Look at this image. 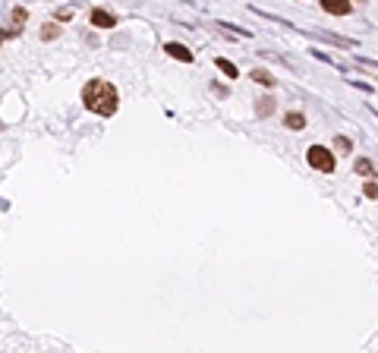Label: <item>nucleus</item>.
Masks as SVG:
<instances>
[{
  "instance_id": "nucleus-7",
  "label": "nucleus",
  "mask_w": 378,
  "mask_h": 353,
  "mask_svg": "<svg viewBox=\"0 0 378 353\" xmlns=\"http://www.w3.org/2000/svg\"><path fill=\"white\" fill-rule=\"evenodd\" d=\"M215 66H217V70H221V73H224V76H227V79H236V76H240V70H236V66L230 63L227 57H217V60H215Z\"/></svg>"
},
{
  "instance_id": "nucleus-15",
  "label": "nucleus",
  "mask_w": 378,
  "mask_h": 353,
  "mask_svg": "<svg viewBox=\"0 0 378 353\" xmlns=\"http://www.w3.org/2000/svg\"><path fill=\"white\" fill-rule=\"evenodd\" d=\"M252 79H255V82H262V85H274V76H268L265 70H252Z\"/></svg>"
},
{
  "instance_id": "nucleus-13",
  "label": "nucleus",
  "mask_w": 378,
  "mask_h": 353,
  "mask_svg": "<svg viewBox=\"0 0 378 353\" xmlns=\"http://www.w3.org/2000/svg\"><path fill=\"white\" fill-rule=\"evenodd\" d=\"M353 170H356V174H360V177H372V161H366V158H360V161L353 164Z\"/></svg>"
},
{
  "instance_id": "nucleus-5",
  "label": "nucleus",
  "mask_w": 378,
  "mask_h": 353,
  "mask_svg": "<svg viewBox=\"0 0 378 353\" xmlns=\"http://www.w3.org/2000/svg\"><path fill=\"white\" fill-rule=\"evenodd\" d=\"M309 35L322 38V41H331V44H341V48H356V41H353V38H341V35H334V32H322V29H312Z\"/></svg>"
},
{
  "instance_id": "nucleus-9",
  "label": "nucleus",
  "mask_w": 378,
  "mask_h": 353,
  "mask_svg": "<svg viewBox=\"0 0 378 353\" xmlns=\"http://www.w3.org/2000/svg\"><path fill=\"white\" fill-rule=\"evenodd\" d=\"M217 29H224L227 35H236V38H252V32L249 29H240V25H234V22H215Z\"/></svg>"
},
{
  "instance_id": "nucleus-1",
  "label": "nucleus",
  "mask_w": 378,
  "mask_h": 353,
  "mask_svg": "<svg viewBox=\"0 0 378 353\" xmlns=\"http://www.w3.org/2000/svg\"><path fill=\"white\" fill-rule=\"evenodd\" d=\"M82 104L98 117H114L117 108H120V95L108 79H91L82 89Z\"/></svg>"
},
{
  "instance_id": "nucleus-11",
  "label": "nucleus",
  "mask_w": 378,
  "mask_h": 353,
  "mask_svg": "<svg viewBox=\"0 0 378 353\" xmlns=\"http://www.w3.org/2000/svg\"><path fill=\"white\" fill-rule=\"evenodd\" d=\"M25 16H29V13H25V10H22V6H16V10H13V16H10V22H13V25H10V29H13V32H16V35H19V29H22V22H25Z\"/></svg>"
},
{
  "instance_id": "nucleus-16",
  "label": "nucleus",
  "mask_w": 378,
  "mask_h": 353,
  "mask_svg": "<svg viewBox=\"0 0 378 353\" xmlns=\"http://www.w3.org/2000/svg\"><path fill=\"white\" fill-rule=\"evenodd\" d=\"M366 196L369 199H378V183H366Z\"/></svg>"
},
{
  "instance_id": "nucleus-10",
  "label": "nucleus",
  "mask_w": 378,
  "mask_h": 353,
  "mask_svg": "<svg viewBox=\"0 0 378 353\" xmlns=\"http://www.w3.org/2000/svg\"><path fill=\"white\" fill-rule=\"evenodd\" d=\"M255 114L258 117H271V114H274V98H258V101H255Z\"/></svg>"
},
{
  "instance_id": "nucleus-8",
  "label": "nucleus",
  "mask_w": 378,
  "mask_h": 353,
  "mask_svg": "<svg viewBox=\"0 0 378 353\" xmlns=\"http://www.w3.org/2000/svg\"><path fill=\"white\" fill-rule=\"evenodd\" d=\"M284 126H287V130H296V132H300V130H306V117L293 111V114H287V117H284Z\"/></svg>"
},
{
  "instance_id": "nucleus-4",
  "label": "nucleus",
  "mask_w": 378,
  "mask_h": 353,
  "mask_svg": "<svg viewBox=\"0 0 378 353\" xmlns=\"http://www.w3.org/2000/svg\"><path fill=\"white\" fill-rule=\"evenodd\" d=\"M322 10L331 13V16H347V13L353 10V3H350V0H322Z\"/></svg>"
},
{
  "instance_id": "nucleus-6",
  "label": "nucleus",
  "mask_w": 378,
  "mask_h": 353,
  "mask_svg": "<svg viewBox=\"0 0 378 353\" xmlns=\"http://www.w3.org/2000/svg\"><path fill=\"white\" fill-rule=\"evenodd\" d=\"M91 22H95L98 29H114V25H117V19L110 16L108 10H101V6H95V10H91Z\"/></svg>"
},
{
  "instance_id": "nucleus-17",
  "label": "nucleus",
  "mask_w": 378,
  "mask_h": 353,
  "mask_svg": "<svg viewBox=\"0 0 378 353\" xmlns=\"http://www.w3.org/2000/svg\"><path fill=\"white\" fill-rule=\"evenodd\" d=\"M3 38H10V32H6V29H3V32H0V41H3Z\"/></svg>"
},
{
  "instance_id": "nucleus-2",
  "label": "nucleus",
  "mask_w": 378,
  "mask_h": 353,
  "mask_svg": "<svg viewBox=\"0 0 378 353\" xmlns=\"http://www.w3.org/2000/svg\"><path fill=\"white\" fill-rule=\"evenodd\" d=\"M306 161L312 164V167L318 170V174H334V167H337L334 155H331L328 149H322V145H309V151H306Z\"/></svg>"
},
{
  "instance_id": "nucleus-12",
  "label": "nucleus",
  "mask_w": 378,
  "mask_h": 353,
  "mask_svg": "<svg viewBox=\"0 0 378 353\" xmlns=\"http://www.w3.org/2000/svg\"><path fill=\"white\" fill-rule=\"evenodd\" d=\"M57 35H60V25H57V22H48V25H41V38H44V41H54Z\"/></svg>"
},
{
  "instance_id": "nucleus-3",
  "label": "nucleus",
  "mask_w": 378,
  "mask_h": 353,
  "mask_svg": "<svg viewBox=\"0 0 378 353\" xmlns=\"http://www.w3.org/2000/svg\"><path fill=\"white\" fill-rule=\"evenodd\" d=\"M164 54L174 57V60H180V63H192V51L183 48V44H177V41H167V44H164Z\"/></svg>"
},
{
  "instance_id": "nucleus-14",
  "label": "nucleus",
  "mask_w": 378,
  "mask_h": 353,
  "mask_svg": "<svg viewBox=\"0 0 378 353\" xmlns=\"http://www.w3.org/2000/svg\"><path fill=\"white\" fill-rule=\"evenodd\" d=\"M334 149L341 151V155H347V151H353V142H350L347 136H337V139H334Z\"/></svg>"
}]
</instances>
